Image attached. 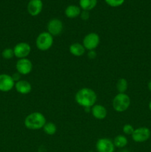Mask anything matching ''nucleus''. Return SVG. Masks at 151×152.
<instances>
[{"instance_id": "nucleus-1", "label": "nucleus", "mask_w": 151, "mask_h": 152, "mask_svg": "<svg viewBox=\"0 0 151 152\" xmlns=\"http://www.w3.org/2000/svg\"><path fill=\"white\" fill-rule=\"evenodd\" d=\"M75 101L82 108H91L97 101V94L90 88H82L76 94Z\"/></svg>"}, {"instance_id": "nucleus-2", "label": "nucleus", "mask_w": 151, "mask_h": 152, "mask_svg": "<svg viewBox=\"0 0 151 152\" xmlns=\"http://www.w3.org/2000/svg\"><path fill=\"white\" fill-rule=\"evenodd\" d=\"M46 123V117L44 114L38 111L30 113L24 120L25 126L29 130H39L43 129Z\"/></svg>"}, {"instance_id": "nucleus-3", "label": "nucleus", "mask_w": 151, "mask_h": 152, "mask_svg": "<svg viewBox=\"0 0 151 152\" xmlns=\"http://www.w3.org/2000/svg\"><path fill=\"white\" fill-rule=\"evenodd\" d=\"M130 98L126 93H118L113 99L112 105L114 111L122 113L127 111L130 105Z\"/></svg>"}, {"instance_id": "nucleus-4", "label": "nucleus", "mask_w": 151, "mask_h": 152, "mask_svg": "<svg viewBox=\"0 0 151 152\" xmlns=\"http://www.w3.org/2000/svg\"><path fill=\"white\" fill-rule=\"evenodd\" d=\"M53 45V37L47 31L41 32L37 36L36 39V46L41 51L50 50Z\"/></svg>"}, {"instance_id": "nucleus-5", "label": "nucleus", "mask_w": 151, "mask_h": 152, "mask_svg": "<svg viewBox=\"0 0 151 152\" xmlns=\"http://www.w3.org/2000/svg\"><path fill=\"white\" fill-rule=\"evenodd\" d=\"M100 43V37L96 33L91 32L84 37L82 45L86 50H95Z\"/></svg>"}, {"instance_id": "nucleus-6", "label": "nucleus", "mask_w": 151, "mask_h": 152, "mask_svg": "<svg viewBox=\"0 0 151 152\" xmlns=\"http://www.w3.org/2000/svg\"><path fill=\"white\" fill-rule=\"evenodd\" d=\"M47 32L53 37H59L62 34L64 30L63 22L57 18L51 19L47 25Z\"/></svg>"}, {"instance_id": "nucleus-7", "label": "nucleus", "mask_w": 151, "mask_h": 152, "mask_svg": "<svg viewBox=\"0 0 151 152\" xmlns=\"http://www.w3.org/2000/svg\"><path fill=\"white\" fill-rule=\"evenodd\" d=\"M151 136V132L150 129L147 127H139L135 129L133 134L131 135L132 139L134 142L142 143L147 141Z\"/></svg>"}, {"instance_id": "nucleus-8", "label": "nucleus", "mask_w": 151, "mask_h": 152, "mask_svg": "<svg viewBox=\"0 0 151 152\" xmlns=\"http://www.w3.org/2000/svg\"><path fill=\"white\" fill-rule=\"evenodd\" d=\"M13 49L14 52V56L18 58V59L28 58L31 52L30 45L25 42L17 43Z\"/></svg>"}, {"instance_id": "nucleus-9", "label": "nucleus", "mask_w": 151, "mask_h": 152, "mask_svg": "<svg viewBox=\"0 0 151 152\" xmlns=\"http://www.w3.org/2000/svg\"><path fill=\"white\" fill-rule=\"evenodd\" d=\"M33 68L32 62L28 58L18 59L16 63V69L21 75H28L30 74Z\"/></svg>"}, {"instance_id": "nucleus-10", "label": "nucleus", "mask_w": 151, "mask_h": 152, "mask_svg": "<svg viewBox=\"0 0 151 152\" xmlns=\"http://www.w3.org/2000/svg\"><path fill=\"white\" fill-rule=\"evenodd\" d=\"M96 148L97 152H114L115 147L112 140L102 137L96 142Z\"/></svg>"}, {"instance_id": "nucleus-11", "label": "nucleus", "mask_w": 151, "mask_h": 152, "mask_svg": "<svg viewBox=\"0 0 151 152\" xmlns=\"http://www.w3.org/2000/svg\"><path fill=\"white\" fill-rule=\"evenodd\" d=\"M15 82L12 76L7 74H0V91L9 92L14 88Z\"/></svg>"}, {"instance_id": "nucleus-12", "label": "nucleus", "mask_w": 151, "mask_h": 152, "mask_svg": "<svg viewBox=\"0 0 151 152\" xmlns=\"http://www.w3.org/2000/svg\"><path fill=\"white\" fill-rule=\"evenodd\" d=\"M43 8L41 0H30L28 4L27 10L28 13L32 16H36L41 13Z\"/></svg>"}, {"instance_id": "nucleus-13", "label": "nucleus", "mask_w": 151, "mask_h": 152, "mask_svg": "<svg viewBox=\"0 0 151 152\" xmlns=\"http://www.w3.org/2000/svg\"><path fill=\"white\" fill-rule=\"evenodd\" d=\"M90 113L95 119L99 120H105L107 115V108L104 105H100V104H95L91 108Z\"/></svg>"}, {"instance_id": "nucleus-14", "label": "nucleus", "mask_w": 151, "mask_h": 152, "mask_svg": "<svg viewBox=\"0 0 151 152\" xmlns=\"http://www.w3.org/2000/svg\"><path fill=\"white\" fill-rule=\"evenodd\" d=\"M14 88L19 94L22 95L28 94L31 92L32 86L28 81L25 80H21L15 83Z\"/></svg>"}, {"instance_id": "nucleus-15", "label": "nucleus", "mask_w": 151, "mask_h": 152, "mask_svg": "<svg viewBox=\"0 0 151 152\" xmlns=\"http://www.w3.org/2000/svg\"><path fill=\"white\" fill-rule=\"evenodd\" d=\"M69 51L73 56L79 57V56H83L85 53L86 50L82 44L79 42H75L70 45Z\"/></svg>"}, {"instance_id": "nucleus-16", "label": "nucleus", "mask_w": 151, "mask_h": 152, "mask_svg": "<svg viewBox=\"0 0 151 152\" xmlns=\"http://www.w3.org/2000/svg\"><path fill=\"white\" fill-rule=\"evenodd\" d=\"M81 12V9L80 8L79 6L74 5V4L68 6L65 10V16L69 19H75L78 16H80Z\"/></svg>"}, {"instance_id": "nucleus-17", "label": "nucleus", "mask_w": 151, "mask_h": 152, "mask_svg": "<svg viewBox=\"0 0 151 152\" xmlns=\"http://www.w3.org/2000/svg\"><path fill=\"white\" fill-rule=\"evenodd\" d=\"M97 4V0H79V7L82 10L90 11L95 8Z\"/></svg>"}, {"instance_id": "nucleus-18", "label": "nucleus", "mask_w": 151, "mask_h": 152, "mask_svg": "<svg viewBox=\"0 0 151 152\" xmlns=\"http://www.w3.org/2000/svg\"><path fill=\"white\" fill-rule=\"evenodd\" d=\"M113 143L115 148H123L128 144V140L127 137L123 134H118L113 139Z\"/></svg>"}, {"instance_id": "nucleus-19", "label": "nucleus", "mask_w": 151, "mask_h": 152, "mask_svg": "<svg viewBox=\"0 0 151 152\" xmlns=\"http://www.w3.org/2000/svg\"><path fill=\"white\" fill-rule=\"evenodd\" d=\"M43 132L47 135H54L57 132V126L54 123L52 122H47L43 127Z\"/></svg>"}, {"instance_id": "nucleus-20", "label": "nucleus", "mask_w": 151, "mask_h": 152, "mask_svg": "<svg viewBox=\"0 0 151 152\" xmlns=\"http://www.w3.org/2000/svg\"><path fill=\"white\" fill-rule=\"evenodd\" d=\"M128 88V82L126 79L120 78L116 83V90L118 93H125Z\"/></svg>"}, {"instance_id": "nucleus-21", "label": "nucleus", "mask_w": 151, "mask_h": 152, "mask_svg": "<svg viewBox=\"0 0 151 152\" xmlns=\"http://www.w3.org/2000/svg\"><path fill=\"white\" fill-rule=\"evenodd\" d=\"M1 56L4 59L6 60H10V59H13L14 57V52H13V49L10 48H4L1 52Z\"/></svg>"}, {"instance_id": "nucleus-22", "label": "nucleus", "mask_w": 151, "mask_h": 152, "mask_svg": "<svg viewBox=\"0 0 151 152\" xmlns=\"http://www.w3.org/2000/svg\"><path fill=\"white\" fill-rule=\"evenodd\" d=\"M105 1L110 7H117L122 5L125 0H105Z\"/></svg>"}, {"instance_id": "nucleus-23", "label": "nucleus", "mask_w": 151, "mask_h": 152, "mask_svg": "<svg viewBox=\"0 0 151 152\" xmlns=\"http://www.w3.org/2000/svg\"><path fill=\"white\" fill-rule=\"evenodd\" d=\"M134 130H135L134 127H133L132 125L128 124V123L124 125L122 128L123 133H124L125 135H132L133 134V132H134Z\"/></svg>"}, {"instance_id": "nucleus-24", "label": "nucleus", "mask_w": 151, "mask_h": 152, "mask_svg": "<svg viewBox=\"0 0 151 152\" xmlns=\"http://www.w3.org/2000/svg\"><path fill=\"white\" fill-rule=\"evenodd\" d=\"M80 17L81 18V19L83 20H87L90 17V13L89 11H86V10H82L81 12V14H80Z\"/></svg>"}, {"instance_id": "nucleus-25", "label": "nucleus", "mask_w": 151, "mask_h": 152, "mask_svg": "<svg viewBox=\"0 0 151 152\" xmlns=\"http://www.w3.org/2000/svg\"><path fill=\"white\" fill-rule=\"evenodd\" d=\"M87 56L89 57V59H94L96 57V53L95 50H89L88 53H87Z\"/></svg>"}, {"instance_id": "nucleus-26", "label": "nucleus", "mask_w": 151, "mask_h": 152, "mask_svg": "<svg viewBox=\"0 0 151 152\" xmlns=\"http://www.w3.org/2000/svg\"><path fill=\"white\" fill-rule=\"evenodd\" d=\"M21 74H19L18 72L15 73V74H13V75H12V78H13V80H14L15 83H16V82L19 81V80H21Z\"/></svg>"}, {"instance_id": "nucleus-27", "label": "nucleus", "mask_w": 151, "mask_h": 152, "mask_svg": "<svg viewBox=\"0 0 151 152\" xmlns=\"http://www.w3.org/2000/svg\"><path fill=\"white\" fill-rule=\"evenodd\" d=\"M147 87H148V89H149V90L151 91V80L149 82V83H148Z\"/></svg>"}, {"instance_id": "nucleus-28", "label": "nucleus", "mask_w": 151, "mask_h": 152, "mask_svg": "<svg viewBox=\"0 0 151 152\" xmlns=\"http://www.w3.org/2000/svg\"><path fill=\"white\" fill-rule=\"evenodd\" d=\"M149 109H150V111H151V100H150V102H149Z\"/></svg>"}, {"instance_id": "nucleus-29", "label": "nucleus", "mask_w": 151, "mask_h": 152, "mask_svg": "<svg viewBox=\"0 0 151 152\" xmlns=\"http://www.w3.org/2000/svg\"><path fill=\"white\" fill-rule=\"evenodd\" d=\"M120 152H130L129 151H127V150H121Z\"/></svg>"}]
</instances>
